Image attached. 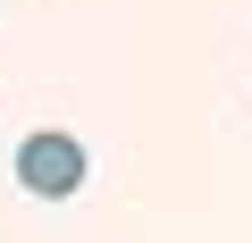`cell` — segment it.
<instances>
[{
	"label": "cell",
	"mask_w": 252,
	"mask_h": 243,
	"mask_svg": "<svg viewBox=\"0 0 252 243\" xmlns=\"http://www.w3.org/2000/svg\"><path fill=\"white\" fill-rule=\"evenodd\" d=\"M17 185H26L34 201H67V193L84 185V143L59 135V126L26 135V143H17Z\"/></svg>",
	"instance_id": "obj_1"
}]
</instances>
